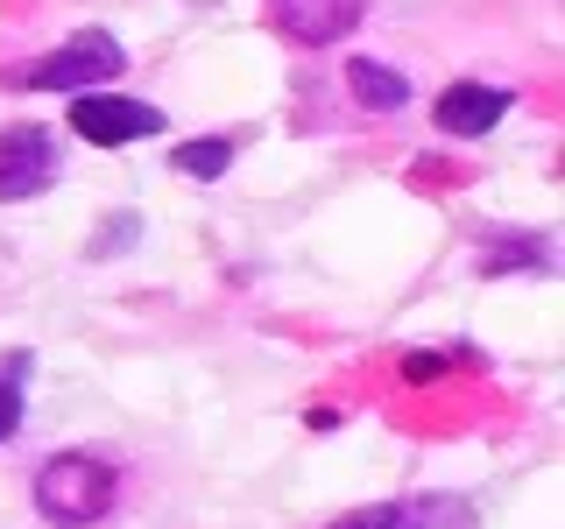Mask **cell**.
Listing matches in <instances>:
<instances>
[{
  "instance_id": "3957f363",
  "label": "cell",
  "mask_w": 565,
  "mask_h": 529,
  "mask_svg": "<svg viewBox=\"0 0 565 529\" xmlns=\"http://www.w3.org/2000/svg\"><path fill=\"white\" fill-rule=\"evenodd\" d=\"M71 134L78 141H93V149H128V141H149V134H163V114L156 106H141L128 93H78L71 99Z\"/></svg>"
},
{
  "instance_id": "8992f818",
  "label": "cell",
  "mask_w": 565,
  "mask_h": 529,
  "mask_svg": "<svg viewBox=\"0 0 565 529\" xmlns=\"http://www.w3.org/2000/svg\"><path fill=\"white\" fill-rule=\"evenodd\" d=\"M502 114H509V93H502V85H481V78L446 85V93H438V106H431L438 134H488Z\"/></svg>"
},
{
  "instance_id": "8fae6325",
  "label": "cell",
  "mask_w": 565,
  "mask_h": 529,
  "mask_svg": "<svg viewBox=\"0 0 565 529\" xmlns=\"http://www.w3.org/2000/svg\"><path fill=\"white\" fill-rule=\"evenodd\" d=\"M488 276H502V269H544V247L537 240H516V247H494V255L481 261Z\"/></svg>"
},
{
  "instance_id": "7a4b0ae2",
  "label": "cell",
  "mask_w": 565,
  "mask_h": 529,
  "mask_svg": "<svg viewBox=\"0 0 565 529\" xmlns=\"http://www.w3.org/2000/svg\"><path fill=\"white\" fill-rule=\"evenodd\" d=\"M120 71H128V50L106 29H78V35H64L50 57H35L22 71V85L29 93H93V85H114Z\"/></svg>"
},
{
  "instance_id": "7c38bea8",
  "label": "cell",
  "mask_w": 565,
  "mask_h": 529,
  "mask_svg": "<svg viewBox=\"0 0 565 529\" xmlns=\"http://www.w3.org/2000/svg\"><path fill=\"white\" fill-rule=\"evenodd\" d=\"M446 375H452L446 353H411V360H403V381H411V388H431V381H446Z\"/></svg>"
},
{
  "instance_id": "9c48e42d",
  "label": "cell",
  "mask_w": 565,
  "mask_h": 529,
  "mask_svg": "<svg viewBox=\"0 0 565 529\" xmlns=\"http://www.w3.org/2000/svg\"><path fill=\"white\" fill-rule=\"evenodd\" d=\"M170 163L184 170V176H226L234 141H226V134H199V141H184V149H170Z\"/></svg>"
},
{
  "instance_id": "277c9868",
  "label": "cell",
  "mask_w": 565,
  "mask_h": 529,
  "mask_svg": "<svg viewBox=\"0 0 565 529\" xmlns=\"http://www.w3.org/2000/svg\"><path fill=\"white\" fill-rule=\"evenodd\" d=\"M64 170V149L50 128H8L0 134V205H22V198H43Z\"/></svg>"
},
{
  "instance_id": "30bf717a",
  "label": "cell",
  "mask_w": 565,
  "mask_h": 529,
  "mask_svg": "<svg viewBox=\"0 0 565 529\" xmlns=\"http://www.w3.org/2000/svg\"><path fill=\"white\" fill-rule=\"evenodd\" d=\"M22 375H29V353H14V360L0 367V445L22 431Z\"/></svg>"
},
{
  "instance_id": "6da1fadb",
  "label": "cell",
  "mask_w": 565,
  "mask_h": 529,
  "mask_svg": "<svg viewBox=\"0 0 565 529\" xmlns=\"http://www.w3.org/2000/svg\"><path fill=\"white\" fill-rule=\"evenodd\" d=\"M29 487H35V516L57 522V529H93V522H106V516H114V494H120L114 466H106V458H93V452H57V458H43Z\"/></svg>"
},
{
  "instance_id": "5b68a950",
  "label": "cell",
  "mask_w": 565,
  "mask_h": 529,
  "mask_svg": "<svg viewBox=\"0 0 565 529\" xmlns=\"http://www.w3.org/2000/svg\"><path fill=\"white\" fill-rule=\"evenodd\" d=\"M361 8L367 0H276V29L290 35V43L318 50V43H340V35L361 22Z\"/></svg>"
},
{
  "instance_id": "ba28073f",
  "label": "cell",
  "mask_w": 565,
  "mask_h": 529,
  "mask_svg": "<svg viewBox=\"0 0 565 529\" xmlns=\"http://www.w3.org/2000/svg\"><path fill=\"white\" fill-rule=\"evenodd\" d=\"M473 501H452V494H417V501H396V522L388 529H473Z\"/></svg>"
},
{
  "instance_id": "52a82bcc",
  "label": "cell",
  "mask_w": 565,
  "mask_h": 529,
  "mask_svg": "<svg viewBox=\"0 0 565 529\" xmlns=\"http://www.w3.org/2000/svg\"><path fill=\"white\" fill-rule=\"evenodd\" d=\"M347 85H353V99H361L367 114H403V106H411V78L388 71V64H375V57H353Z\"/></svg>"
},
{
  "instance_id": "4fadbf2b",
  "label": "cell",
  "mask_w": 565,
  "mask_h": 529,
  "mask_svg": "<svg viewBox=\"0 0 565 529\" xmlns=\"http://www.w3.org/2000/svg\"><path fill=\"white\" fill-rule=\"evenodd\" d=\"M396 522V501H375V508H353V516H340V522H326V529H388Z\"/></svg>"
}]
</instances>
